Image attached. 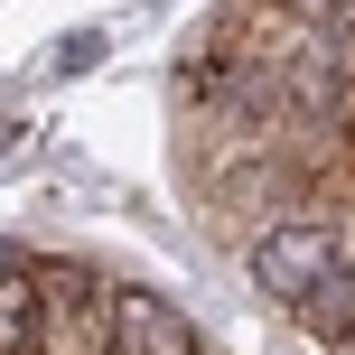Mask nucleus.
Masks as SVG:
<instances>
[{
  "label": "nucleus",
  "instance_id": "nucleus-2",
  "mask_svg": "<svg viewBox=\"0 0 355 355\" xmlns=\"http://www.w3.org/2000/svg\"><path fill=\"white\" fill-rule=\"evenodd\" d=\"M103 327H112V355H206V337L150 281H103Z\"/></svg>",
  "mask_w": 355,
  "mask_h": 355
},
{
  "label": "nucleus",
  "instance_id": "nucleus-6",
  "mask_svg": "<svg viewBox=\"0 0 355 355\" xmlns=\"http://www.w3.org/2000/svg\"><path fill=\"white\" fill-rule=\"evenodd\" d=\"M346 355H355V346H346Z\"/></svg>",
  "mask_w": 355,
  "mask_h": 355
},
{
  "label": "nucleus",
  "instance_id": "nucleus-4",
  "mask_svg": "<svg viewBox=\"0 0 355 355\" xmlns=\"http://www.w3.org/2000/svg\"><path fill=\"white\" fill-rule=\"evenodd\" d=\"M94 56H103V37H94V28H75V37H66V47H56V75H85V66H94Z\"/></svg>",
  "mask_w": 355,
  "mask_h": 355
},
{
  "label": "nucleus",
  "instance_id": "nucleus-3",
  "mask_svg": "<svg viewBox=\"0 0 355 355\" xmlns=\"http://www.w3.org/2000/svg\"><path fill=\"white\" fill-rule=\"evenodd\" d=\"M290 318H300V327H309L318 346H337V355H346V346H355V262L337 271V281H318V290H309L300 309H290Z\"/></svg>",
  "mask_w": 355,
  "mask_h": 355
},
{
  "label": "nucleus",
  "instance_id": "nucleus-5",
  "mask_svg": "<svg viewBox=\"0 0 355 355\" xmlns=\"http://www.w3.org/2000/svg\"><path fill=\"white\" fill-rule=\"evenodd\" d=\"M19 271H37V262H28L19 243H0V281H19Z\"/></svg>",
  "mask_w": 355,
  "mask_h": 355
},
{
  "label": "nucleus",
  "instance_id": "nucleus-1",
  "mask_svg": "<svg viewBox=\"0 0 355 355\" xmlns=\"http://www.w3.org/2000/svg\"><path fill=\"white\" fill-rule=\"evenodd\" d=\"M346 262H355V243H346V225H327V215H300V225H271V234H252V243H243L252 290L281 300V309H300L309 290L337 281Z\"/></svg>",
  "mask_w": 355,
  "mask_h": 355
}]
</instances>
